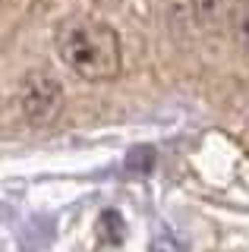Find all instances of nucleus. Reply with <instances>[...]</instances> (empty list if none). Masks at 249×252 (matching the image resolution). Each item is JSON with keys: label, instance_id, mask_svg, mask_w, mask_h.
Masks as SVG:
<instances>
[{"label": "nucleus", "instance_id": "obj_1", "mask_svg": "<svg viewBox=\"0 0 249 252\" xmlns=\"http://www.w3.org/2000/svg\"><path fill=\"white\" fill-rule=\"evenodd\" d=\"M54 51L60 63L85 82H111L123 66V44L117 29L92 16H69L54 29Z\"/></svg>", "mask_w": 249, "mask_h": 252}, {"label": "nucleus", "instance_id": "obj_2", "mask_svg": "<svg viewBox=\"0 0 249 252\" xmlns=\"http://www.w3.org/2000/svg\"><path fill=\"white\" fill-rule=\"evenodd\" d=\"M66 104V92L54 73L29 69L16 85V110L29 126H51Z\"/></svg>", "mask_w": 249, "mask_h": 252}, {"label": "nucleus", "instance_id": "obj_3", "mask_svg": "<svg viewBox=\"0 0 249 252\" xmlns=\"http://www.w3.org/2000/svg\"><path fill=\"white\" fill-rule=\"evenodd\" d=\"M183 6H186V13H189V19L196 22V26L212 29L215 22L224 19L230 0H183Z\"/></svg>", "mask_w": 249, "mask_h": 252}]
</instances>
